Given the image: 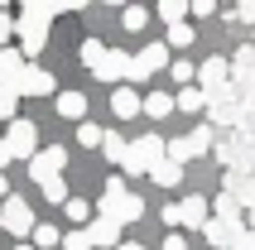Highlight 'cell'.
Listing matches in <instances>:
<instances>
[{
	"label": "cell",
	"mask_w": 255,
	"mask_h": 250,
	"mask_svg": "<svg viewBox=\"0 0 255 250\" xmlns=\"http://www.w3.org/2000/svg\"><path fill=\"white\" fill-rule=\"evenodd\" d=\"M111 116L116 121H135L140 116V92L135 87H116L111 92Z\"/></svg>",
	"instance_id": "obj_14"
},
{
	"label": "cell",
	"mask_w": 255,
	"mask_h": 250,
	"mask_svg": "<svg viewBox=\"0 0 255 250\" xmlns=\"http://www.w3.org/2000/svg\"><path fill=\"white\" fill-rule=\"evenodd\" d=\"M116 250H144V246H135V241H130V246H116Z\"/></svg>",
	"instance_id": "obj_40"
},
{
	"label": "cell",
	"mask_w": 255,
	"mask_h": 250,
	"mask_svg": "<svg viewBox=\"0 0 255 250\" xmlns=\"http://www.w3.org/2000/svg\"><path fill=\"white\" fill-rule=\"evenodd\" d=\"M58 116H68V121H87V97H82V92H58Z\"/></svg>",
	"instance_id": "obj_18"
},
{
	"label": "cell",
	"mask_w": 255,
	"mask_h": 250,
	"mask_svg": "<svg viewBox=\"0 0 255 250\" xmlns=\"http://www.w3.org/2000/svg\"><path fill=\"white\" fill-rule=\"evenodd\" d=\"M5 149H10V159H34V154H39V130H34L29 121H10Z\"/></svg>",
	"instance_id": "obj_5"
},
{
	"label": "cell",
	"mask_w": 255,
	"mask_h": 250,
	"mask_svg": "<svg viewBox=\"0 0 255 250\" xmlns=\"http://www.w3.org/2000/svg\"><path fill=\"white\" fill-rule=\"evenodd\" d=\"M231 250H255V231H241V236H236V246Z\"/></svg>",
	"instance_id": "obj_34"
},
{
	"label": "cell",
	"mask_w": 255,
	"mask_h": 250,
	"mask_svg": "<svg viewBox=\"0 0 255 250\" xmlns=\"http://www.w3.org/2000/svg\"><path fill=\"white\" fill-rule=\"evenodd\" d=\"M207 149H212V125H198L193 135L164 139V159H169V164H178V168H183L188 159H202Z\"/></svg>",
	"instance_id": "obj_2"
},
{
	"label": "cell",
	"mask_w": 255,
	"mask_h": 250,
	"mask_svg": "<svg viewBox=\"0 0 255 250\" xmlns=\"http://www.w3.org/2000/svg\"><path fill=\"white\" fill-rule=\"evenodd\" d=\"M149 178H154L159 188H178V183H183V168L164 159V164H154V168H149Z\"/></svg>",
	"instance_id": "obj_22"
},
{
	"label": "cell",
	"mask_w": 255,
	"mask_h": 250,
	"mask_svg": "<svg viewBox=\"0 0 255 250\" xmlns=\"http://www.w3.org/2000/svg\"><path fill=\"white\" fill-rule=\"evenodd\" d=\"M101 135H106V130H101V125H92V121L77 125V139H82V149H101Z\"/></svg>",
	"instance_id": "obj_29"
},
{
	"label": "cell",
	"mask_w": 255,
	"mask_h": 250,
	"mask_svg": "<svg viewBox=\"0 0 255 250\" xmlns=\"http://www.w3.org/2000/svg\"><path fill=\"white\" fill-rule=\"evenodd\" d=\"M82 231H87V241H92V246H106V250H116V246H121V226H116V222H106V217H92Z\"/></svg>",
	"instance_id": "obj_12"
},
{
	"label": "cell",
	"mask_w": 255,
	"mask_h": 250,
	"mask_svg": "<svg viewBox=\"0 0 255 250\" xmlns=\"http://www.w3.org/2000/svg\"><path fill=\"white\" fill-rule=\"evenodd\" d=\"M202 106H207V97H202L198 87H183V92L173 97V111H188V116H198Z\"/></svg>",
	"instance_id": "obj_20"
},
{
	"label": "cell",
	"mask_w": 255,
	"mask_h": 250,
	"mask_svg": "<svg viewBox=\"0 0 255 250\" xmlns=\"http://www.w3.org/2000/svg\"><path fill=\"white\" fill-rule=\"evenodd\" d=\"M154 164H164V139L159 135H140V139H130L121 173H149Z\"/></svg>",
	"instance_id": "obj_3"
},
{
	"label": "cell",
	"mask_w": 255,
	"mask_h": 250,
	"mask_svg": "<svg viewBox=\"0 0 255 250\" xmlns=\"http://www.w3.org/2000/svg\"><path fill=\"white\" fill-rule=\"evenodd\" d=\"M14 250H34V246H29V241H19V246H14Z\"/></svg>",
	"instance_id": "obj_41"
},
{
	"label": "cell",
	"mask_w": 255,
	"mask_h": 250,
	"mask_svg": "<svg viewBox=\"0 0 255 250\" xmlns=\"http://www.w3.org/2000/svg\"><path fill=\"white\" fill-rule=\"evenodd\" d=\"M231 19H255V5H236V10H227Z\"/></svg>",
	"instance_id": "obj_36"
},
{
	"label": "cell",
	"mask_w": 255,
	"mask_h": 250,
	"mask_svg": "<svg viewBox=\"0 0 255 250\" xmlns=\"http://www.w3.org/2000/svg\"><path fill=\"white\" fill-rule=\"evenodd\" d=\"M207 207H212V222H227V226H246V212H241V202H236L231 193H222L217 202H207Z\"/></svg>",
	"instance_id": "obj_15"
},
{
	"label": "cell",
	"mask_w": 255,
	"mask_h": 250,
	"mask_svg": "<svg viewBox=\"0 0 255 250\" xmlns=\"http://www.w3.org/2000/svg\"><path fill=\"white\" fill-rule=\"evenodd\" d=\"M111 217H116V226H126V222H140V217H144V197H135V193H126V197H116V207H111Z\"/></svg>",
	"instance_id": "obj_17"
},
{
	"label": "cell",
	"mask_w": 255,
	"mask_h": 250,
	"mask_svg": "<svg viewBox=\"0 0 255 250\" xmlns=\"http://www.w3.org/2000/svg\"><path fill=\"white\" fill-rule=\"evenodd\" d=\"M0 226H5V236L24 241L34 231V207H29L24 197H5V212H0Z\"/></svg>",
	"instance_id": "obj_4"
},
{
	"label": "cell",
	"mask_w": 255,
	"mask_h": 250,
	"mask_svg": "<svg viewBox=\"0 0 255 250\" xmlns=\"http://www.w3.org/2000/svg\"><path fill=\"white\" fill-rule=\"evenodd\" d=\"M159 19H164V24H183L188 5H183V0H159Z\"/></svg>",
	"instance_id": "obj_24"
},
{
	"label": "cell",
	"mask_w": 255,
	"mask_h": 250,
	"mask_svg": "<svg viewBox=\"0 0 255 250\" xmlns=\"http://www.w3.org/2000/svg\"><path fill=\"white\" fill-rule=\"evenodd\" d=\"M140 111L154 116V121H164V116H173V97L169 92H149V97H140Z\"/></svg>",
	"instance_id": "obj_19"
},
{
	"label": "cell",
	"mask_w": 255,
	"mask_h": 250,
	"mask_svg": "<svg viewBox=\"0 0 255 250\" xmlns=\"http://www.w3.org/2000/svg\"><path fill=\"white\" fill-rule=\"evenodd\" d=\"M63 168H68V149H63V144H43V149L29 159V178L34 183L39 178H58Z\"/></svg>",
	"instance_id": "obj_6"
},
{
	"label": "cell",
	"mask_w": 255,
	"mask_h": 250,
	"mask_svg": "<svg viewBox=\"0 0 255 250\" xmlns=\"http://www.w3.org/2000/svg\"><path fill=\"white\" fill-rule=\"evenodd\" d=\"M126 149H130V139H121L116 130H106V135H101V154H106L111 164H126Z\"/></svg>",
	"instance_id": "obj_21"
},
{
	"label": "cell",
	"mask_w": 255,
	"mask_h": 250,
	"mask_svg": "<svg viewBox=\"0 0 255 250\" xmlns=\"http://www.w3.org/2000/svg\"><path fill=\"white\" fill-rule=\"evenodd\" d=\"M53 14H63V5H24V10H19L14 34H19V53H24V63L43 53V43H48V19H53Z\"/></svg>",
	"instance_id": "obj_1"
},
{
	"label": "cell",
	"mask_w": 255,
	"mask_h": 250,
	"mask_svg": "<svg viewBox=\"0 0 255 250\" xmlns=\"http://www.w3.org/2000/svg\"><path fill=\"white\" fill-rule=\"evenodd\" d=\"M58 246H63V250H92V241H87V231H68Z\"/></svg>",
	"instance_id": "obj_31"
},
{
	"label": "cell",
	"mask_w": 255,
	"mask_h": 250,
	"mask_svg": "<svg viewBox=\"0 0 255 250\" xmlns=\"http://www.w3.org/2000/svg\"><path fill=\"white\" fill-rule=\"evenodd\" d=\"M14 92H19V97H53V92H58V82H53V72H48V68H39V63H29V68L19 72V82H14Z\"/></svg>",
	"instance_id": "obj_7"
},
{
	"label": "cell",
	"mask_w": 255,
	"mask_h": 250,
	"mask_svg": "<svg viewBox=\"0 0 255 250\" xmlns=\"http://www.w3.org/2000/svg\"><path fill=\"white\" fill-rule=\"evenodd\" d=\"M207 222H212V207H207V197H202V193H193V197H183V202H178V226L202 231Z\"/></svg>",
	"instance_id": "obj_9"
},
{
	"label": "cell",
	"mask_w": 255,
	"mask_h": 250,
	"mask_svg": "<svg viewBox=\"0 0 255 250\" xmlns=\"http://www.w3.org/2000/svg\"><path fill=\"white\" fill-rule=\"evenodd\" d=\"M39 188H43V202H58V207L68 202V183L63 178H39Z\"/></svg>",
	"instance_id": "obj_25"
},
{
	"label": "cell",
	"mask_w": 255,
	"mask_h": 250,
	"mask_svg": "<svg viewBox=\"0 0 255 250\" xmlns=\"http://www.w3.org/2000/svg\"><path fill=\"white\" fill-rule=\"evenodd\" d=\"M58 226H48V222H34V231H29V246L34 250H48V246H58Z\"/></svg>",
	"instance_id": "obj_23"
},
{
	"label": "cell",
	"mask_w": 255,
	"mask_h": 250,
	"mask_svg": "<svg viewBox=\"0 0 255 250\" xmlns=\"http://www.w3.org/2000/svg\"><path fill=\"white\" fill-rule=\"evenodd\" d=\"M207 116H212V121H222V125L241 121V106H236V92H231V87L212 92V97H207Z\"/></svg>",
	"instance_id": "obj_11"
},
{
	"label": "cell",
	"mask_w": 255,
	"mask_h": 250,
	"mask_svg": "<svg viewBox=\"0 0 255 250\" xmlns=\"http://www.w3.org/2000/svg\"><path fill=\"white\" fill-rule=\"evenodd\" d=\"M29 63H24V53L19 48H0V87H10L14 92V82H19V72H24ZM19 97V92H14Z\"/></svg>",
	"instance_id": "obj_13"
},
{
	"label": "cell",
	"mask_w": 255,
	"mask_h": 250,
	"mask_svg": "<svg viewBox=\"0 0 255 250\" xmlns=\"http://www.w3.org/2000/svg\"><path fill=\"white\" fill-rule=\"evenodd\" d=\"M126 72H130V53H121V48H106V58H101L97 77L111 87H126Z\"/></svg>",
	"instance_id": "obj_10"
},
{
	"label": "cell",
	"mask_w": 255,
	"mask_h": 250,
	"mask_svg": "<svg viewBox=\"0 0 255 250\" xmlns=\"http://www.w3.org/2000/svg\"><path fill=\"white\" fill-rule=\"evenodd\" d=\"M241 231H246V226H227V222H207V226H202V236H207V246H217V250H231Z\"/></svg>",
	"instance_id": "obj_16"
},
{
	"label": "cell",
	"mask_w": 255,
	"mask_h": 250,
	"mask_svg": "<svg viewBox=\"0 0 255 250\" xmlns=\"http://www.w3.org/2000/svg\"><path fill=\"white\" fill-rule=\"evenodd\" d=\"M121 19H126L130 34H140V29L149 24V10H144V5H126V10H121Z\"/></svg>",
	"instance_id": "obj_27"
},
{
	"label": "cell",
	"mask_w": 255,
	"mask_h": 250,
	"mask_svg": "<svg viewBox=\"0 0 255 250\" xmlns=\"http://www.w3.org/2000/svg\"><path fill=\"white\" fill-rule=\"evenodd\" d=\"M101 58H106V43H101V39H82V63H87L92 72L101 68Z\"/></svg>",
	"instance_id": "obj_28"
},
{
	"label": "cell",
	"mask_w": 255,
	"mask_h": 250,
	"mask_svg": "<svg viewBox=\"0 0 255 250\" xmlns=\"http://www.w3.org/2000/svg\"><path fill=\"white\" fill-rule=\"evenodd\" d=\"M63 212H68L77 226H87V222H92V202H87V197H68V202H63Z\"/></svg>",
	"instance_id": "obj_26"
},
{
	"label": "cell",
	"mask_w": 255,
	"mask_h": 250,
	"mask_svg": "<svg viewBox=\"0 0 255 250\" xmlns=\"http://www.w3.org/2000/svg\"><path fill=\"white\" fill-rule=\"evenodd\" d=\"M188 14H198V19H207V14H217L212 0H198V5H188Z\"/></svg>",
	"instance_id": "obj_33"
},
{
	"label": "cell",
	"mask_w": 255,
	"mask_h": 250,
	"mask_svg": "<svg viewBox=\"0 0 255 250\" xmlns=\"http://www.w3.org/2000/svg\"><path fill=\"white\" fill-rule=\"evenodd\" d=\"M193 43V24H169V43L164 48H188Z\"/></svg>",
	"instance_id": "obj_30"
},
{
	"label": "cell",
	"mask_w": 255,
	"mask_h": 250,
	"mask_svg": "<svg viewBox=\"0 0 255 250\" xmlns=\"http://www.w3.org/2000/svg\"><path fill=\"white\" fill-rule=\"evenodd\" d=\"M0 197H10V188H5V173H0Z\"/></svg>",
	"instance_id": "obj_39"
},
{
	"label": "cell",
	"mask_w": 255,
	"mask_h": 250,
	"mask_svg": "<svg viewBox=\"0 0 255 250\" xmlns=\"http://www.w3.org/2000/svg\"><path fill=\"white\" fill-rule=\"evenodd\" d=\"M164 250H188V241L183 236H169V241H164Z\"/></svg>",
	"instance_id": "obj_37"
},
{
	"label": "cell",
	"mask_w": 255,
	"mask_h": 250,
	"mask_svg": "<svg viewBox=\"0 0 255 250\" xmlns=\"http://www.w3.org/2000/svg\"><path fill=\"white\" fill-rule=\"evenodd\" d=\"M169 72H173L183 87H193V77H198V68H193V63H169Z\"/></svg>",
	"instance_id": "obj_32"
},
{
	"label": "cell",
	"mask_w": 255,
	"mask_h": 250,
	"mask_svg": "<svg viewBox=\"0 0 255 250\" xmlns=\"http://www.w3.org/2000/svg\"><path fill=\"white\" fill-rule=\"evenodd\" d=\"M227 72H231L227 58H207V63L198 68V77H193V87H198L202 97H212V92H222V87H227Z\"/></svg>",
	"instance_id": "obj_8"
},
{
	"label": "cell",
	"mask_w": 255,
	"mask_h": 250,
	"mask_svg": "<svg viewBox=\"0 0 255 250\" xmlns=\"http://www.w3.org/2000/svg\"><path fill=\"white\" fill-rule=\"evenodd\" d=\"M10 168V149H5V139H0V173Z\"/></svg>",
	"instance_id": "obj_38"
},
{
	"label": "cell",
	"mask_w": 255,
	"mask_h": 250,
	"mask_svg": "<svg viewBox=\"0 0 255 250\" xmlns=\"http://www.w3.org/2000/svg\"><path fill=\"white\" fill-rule=\"evenodd\" d=\"M10 34H14V19H10V14H0V48H5V39H10Z\"/></svg>",
	"instance_id": "obj_35"
}]
</instances>
